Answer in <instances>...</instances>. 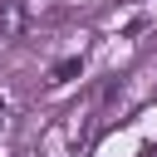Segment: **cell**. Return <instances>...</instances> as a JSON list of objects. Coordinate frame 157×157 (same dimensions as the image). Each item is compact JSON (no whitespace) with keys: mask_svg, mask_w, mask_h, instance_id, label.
Returning a JSON list of instances; mask_svg holds the SVG:
<instances>
[{"mask_svg":"<svg viewBox=\"0 0 157 157\" xmlns=\"http://www.w3.org/2000/svg\"><path fill=\"white\" fill-rule=\"evenodd\" d=\"M0 123H5V98H0Z\"/></svg>","mask_w":157,"mask_h":157,"instance_id":"cell-3","label":"cell"},{"mask_svg":"<svg viewBox=\"0 0 157 157\" xmlns=\"http://www.w3.org/2000/svg\"><path fill=\"white\" fill-rule=\"evenodd\" d=\"M78 74H83V59L74 54V59H59V64H54V78H49V83H69V78H78Z\"/></svg>","mask_w":157,"mask_h":157,"instance_id":"cell-2","label":"cell"},{"mask_svg":"<svg viewBox=\"0 0 157 157\" xmlns=\"http://www.w3.org/2000/svg\"><path fill=\"white\" fill-rule=\"evenodd\" d=\"M29 25V10L20 0H0V39H20Z\"/></svg>","mask_w":157,"mask_h":157,"instance_id":"cell-1","label":"cell"}]
</instances>
